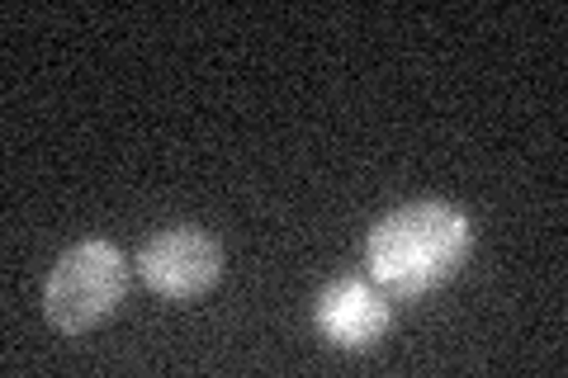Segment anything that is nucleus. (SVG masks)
Returning <instances> with one entry per match:
<instances>
[{
  "instance_id": "f257e3e1",
  "label": "nucleus",
  "mask_w": 568,
  "mask_h": 378,
  "mask_svg": "<svg viewBox=\"0 0 568 378\" xmlns=\"http://www.w3.org/2000/svg\"><path fill=\"white\" fill-rule=\"evenodd\" d=\"M469 251H474V223L465 208L446 200H417L384 213L369 227L365 265L369 279L394 303H413L440 289V284H450L465 269Z\"/></svg>"
},
{
  "instance_id": "f03ea898",
  "label": "nucleus",
  "mask_w": 568,
  "mask_h": 378,
  "mask_svg": "<svg viewBox=\"0 0 568 378\" xmlns=\"http://www.w3.org/2000/svg\"><path fill=\"white\" fill-rule=\"evenodd\" d=\"M123 294H129V256L114 242L91 237L67 246L58 265L48 269L43 313L62 336H81L95 331L100 321H110Z\"/></svg>"
},
{
  "instance_id": "7ed1b4c3",
  "label": "nucleus",
  "mask_w": 568,
  "mask_h": 378,
  "mask_svg": "<svg viewBox=\"0 0 568 378\" xmlns=\"http://www.w3.org/2000/svg\"><path fill=\"white\" fill-rule=\"evenodd\" d=\"M138 275L152 294H162L171 303H190L223 279V246L204 227H190V223L162 227L142 242Z\"/></svg>"
},
{
  "instance_id": "20e7f679",
  "label": "nucleus",
  "mask_w": 568,
  "mask_h": 378,
  "mask_svg": "<svg viewBox=\"0 0 568 378\" xmlns=\"http://www.w3.org/2000/svg\"><path fill=\"white\" fill-rule=\"evenodd\" d=\"M313 321L336 350H369V346H379L388 321H394V298H388L375 279L336 275L332 284H323V294H317Z\"/></svg>"
}]
</instances>
